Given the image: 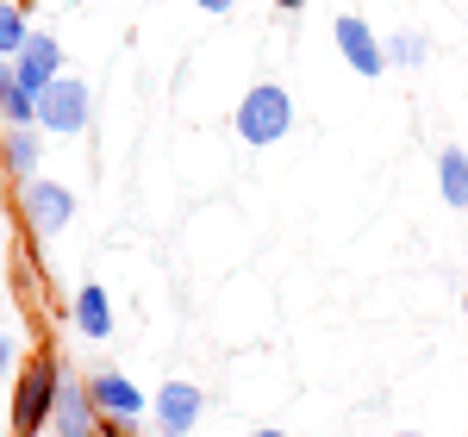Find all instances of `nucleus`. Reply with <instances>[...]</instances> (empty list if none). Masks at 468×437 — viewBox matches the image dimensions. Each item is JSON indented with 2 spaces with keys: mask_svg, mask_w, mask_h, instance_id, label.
Segmentation results:
<instances>
[{
  "mask_svg": "<svg viewBox=\"0 0 468 437\" xmlns=\"http://www.w3.org/2000/svg\"><path fill=\"white\" fill-rule=\"evenodd\" d=\"M57 394H63V363L50 350H37L32 363L19 368L13 381V437H37L57 412Z\"/></svg>",
  "mask_w": 468,
  "mask_h": 437,
  "instance_id": "f257e3e1",
  "label": "nucleus"
},
{
  "mask_svg": "<svg viewBox=\"0 0 468 437\" xmlns=\"http://www.w3.org/2000/svg\"><path fill=\"white\" fill-rule=\"evenodd\" d=\"M288 132H293V94L282 81H256L238 101V138L262 150V144H282Z\"/></svg>",
  "mask_w": 468,
  "mask_h": 437,
  "instance_id": "f03ea898",
  "label": "nucleus"
},
{
  "mask_svg": "<svg viewBox=\"0 0 468 437\" xmlns=\"http://www.w3.org/2000/svg\"><path fill=\"white\" fill-rule=\"evenodd\" d=\"M88 112H94V94H88V81H75V75H57V81L37 94V132L81 138V132H88Z\"/></svg>",
  "mask_w": 468,
  "mask_h": 437,
  "instance_id": "7ed1b4c3",
  "label": "nucleus"
},
{
  "mask_svg": "<svg viewBox=\"0 0 468 437\" xmlns=\"http://www.w3.org/2000/svg\"><path fill=\"white\" fill-rule=\"evenodd\" d=\"M19 218H26L32 238H57L75 218V194L50 176H32V182H19Z\"/></svg>",
  "mask_w": 468,
  "mask_h": 437,
  "instance_id": "20e7f679",
  "label": "nucleus"
},
{
  "mask_svg": "<svg viewBox=\"0 0 468 437\" xmlns=\"http://www.w3.org/2000/svg\"><path fill=\"white\" fill-rule=\"evenodd\" d=\"M150 412H156V437H187L200 425V412H207V394L194 381H163L150 394Z\"/></svg>",
  "mask_w": 468,
  "mask_h": 437,
  "instance_id": "39448f33",
  "label": "nucleus"
},
{
  "mask_svg": "<svg viewBox=\"0 0 468 437\" xmlns=\"http://www.w3.org/2000/svg\"><path fill=\"white\" fill-rule=\"evenodd\" d=\"M88 394L101 406V419H144L150 412V394L132 375H119V368H94V375H88Z\"/></svg>",
  "mask_w": 468,
  "mask_h": 437,
  "instance_id": "423d86ee",
  "label": "nucleus"
},
{
  "mask_svg": "<svg viewBox=\"0 0 468 437\" xmlns=\"http://www.w3.org/2000/svg\"><path fill=\"white\" fill-rule=\"evenodd\" d=\"M50 432L57 437H101V406L88 394L81 375H63V394H57V412H50Z\"/></svg>",
  "mask_w": 468,
  "mask_h": 437,
  "instance_id": "0eeeda50",
  "label": "nucleus"
},
{
  "mask_svg": "<svg viewBox=\"0 0 468 437\" xmlns=\"http://www.w3.org/2000/svg\"><path fill=\"white\" fill-rule=\"evenodd\" d=\"M331 37H337L344 63H350L356 75H381V69H388V44H381V37L368 32V26H362L356 13H337V19H331Z\"/></svg>",
  "mask_w": 468,
  "mask_h": 437,
  "instance_id": "6e6552de",
  "label": "nucleus"
},
{
  "mask_svg": "<svg viewBox=\"0 0 468 437\" xmlns=\"http://www.w3.org/2000/svg\"><path fill=\"white\" fill-rule=\"evenodd\" d=\"M13 75H19V88L44 94V88L63 75V44H57L50 32H32V37H26V50L13 57Z\"/></svg>",
  "mask_w": 468,
  "mask_h": 437,
  "instance_id": "1a4fd4ad",
  "label": "nucleus"
},
{
  "mask_svg": "<svg viewBox=\"0 0 468 437\" xmlns=\"http://www.w3.org/2000/svg\"><path fill=\"white\" fill-rule=\"evenodd\" d=\"M37 163H44V132L37 125H0V176L32 182Z\"/></svg>",
  "mask_w": 468,
  "mask_h": 437,
  "instance_id": "9d476101",
  "label": "nucleus"
},
{
  "mask_svg": "<svg viewBox=\"0 0 468 437\" xmlns=\"http://www.w3.org/2000/svg\"><path fill=\"white\" fill-rule=\"evenodd\" d=\"M69 319H75V331L81 337H112V300H107V288H75V300H69Z\"/></svg>",
  "mask_w": 468,
  "mask_h": 437,
  "instance_id": "9b49d317",
  "label": "nucleus"
},
{
  "mask_svg": "<svg viewBox=\"0 0 468 437\" xmlns=\"http://www.w3.org/2000/svg\"><path fill=\"white\" fill-rule=\"evenodd\" d=\"M437 194H443V207H468V150L463 144H443L437 150Z\"/></svg>",
  "mask_w": 468,
  "mask_h": 437,
  "instance_id": "f8f14e48",
  "label": "nucleus"
},
{
  "mask_svg": "<svg viewBox=\"0 0 468 437\" xmlns=\"http://www.w3.org/2000/svg\"><path fill=\"white\" fill-rule=\"evenodd\" d=\"M381 44H388V69H419V63L431 57V37L412 32V26H406V32H394V37H381Z\"/></svg>",
  "mask_w": 468,
  "mask_h": 437,
  "instance_id": "ddd939ff",
  "label": "nucleus"
},
{
  "mask_svg": "<svg viewBox=\"0 0 468 437\" xmlns=\"http://www.w3.org/2000/svg\"><path fill=\"white\" fill-rule=\"evenodd\" d=\"M0 125H37V94L19 88V75L0 88Z\"/></svg>",
  "mask_w": 468,
  "mask_h": 437,
  "instance_id": "4468645a",
  "label": "nucleus"
},
{
  "mask_svg": "<svg viewBox=\"0 0 468 437\" xmlns=\"http://www.w3.org/2000/svg\"><path fill=\"white\" fill-rule=\"evenodd\" d=\"M26 37H32L26 6H6V0H0V63H13V57L26 50Z\"/></svg>",
  "mask_w": 468,
  "mask_h": 437,
  "instance_id": "2eb2a0df",
  "label": "nucleus"
},
{
  "mask_svg": "<svg viewBox=\"0 0 468 437\" xmlns=\"http://www.w3.org/2000/svg\"><path fill=\"white\" fill-rule=\"evenodd\" d=\"M0 375H13V337L0 331Z\"/></svg>",
  "mask_w": 468,
  "mask_h": 437,
  "instance_id": "dca6fc26",
  "label": "nucleus"
},
{
  "mask_svg": "<svg viewBox=\"0 0 468 437\" xmlns=\"http://www.w3.org/2000/svg\"><path fill=\"white\" fill-rule=\"evenodd\" d=\"M194 6H200V13H231L238 0H194Z\"/></svg>",
  "mask_w": 468,
  "mask_h": 437,
  "instance_id": "f3484780",
  "label": "nucleus"
},
{
  "mask_svg": "<svg viewBox=\"0 0 468 437\" xmlns=\"http://www.w3.org/2000/svg\"><path fill=\"white\" fill-rule=\"evenodd\" d=\"M250 437H288V432H275V425H256V432Z\"/></svg>",
  "mask_w": 468,
  "mask_h": 437,
  "instance_id": "a211bd4d",
  "label": "nucleus"
},
{
  "mask_svg": "<svg viewBox=\"0 0 468 437\" xmlns=\"http://www.w3.org/2000/svg\"><path fill=\"white\" fill-rule=\"evenodd\" d=\"M275 6H282V13H300V6H306V0H275Z\"/></svg>",
  "mask_w": 468,
  "mask_h": 437,
  "instance_id": "6ab92c4d",
  "label": "nucleus"
},
{
  "mask_svg": "<svg viewBox=\"0 0 468 437\" xmlns=\"http://www.w3.org/2000/svg\"><path fill=\"white\" fill-rule=\"evenodd\" d=\"M6 81H13V63H0V88H6Z\"/></svg>",
  "mask_w": 468,
  "mask_h": 437,
  "instance_id": "aec40b11",
  "label": "nucleus"
},
{
  "mask_svg": "<svg viewBox=\"0 0 468 437\" xmlns=\"http://www.w3.org/2000/svg\"><path fill=\"white\" fill-rule=\"evenodd\" d=\"M0 250H6V218H0Z\"/></svg>",
  "mask_w": 468,
  "mask_h": 437,
  "instance_id": "412c9836",
  "label": "nucleus"
},
{
  "mask_svg": "<svg viewBox=\"0 0 468 437\" xmlns=\"http://www.w3.org/2000/svg\"><path fill=\"white\" fill-rule=\"evenodd\" d=\"M394 437H425V432H394Z\"/></svg>",
  "mask_w": 468,
  "mask_h": 437,
  "instance_id": "4be33fe9",
  "label": "nucleus"
},
{
  "mask_svg": "<svg viewBox=\"0 0 468 437\" xmlns=\"http://www.w3.org/2000/svg\"><path fill=\"white\" fill-rule=\"evenodd\" d=\"M0 300H6V293H0Z\"/></svg>",
  "mask_w": 468,
  "mask_h": 437,
  "instance_id": "5701e85b",
  "label": "nucleus"
},
{
  "mask_svg": "<svg viewBox=\"0 0 468 437\" xmlns=\"http://www.w3.org/2000/svg\"><path fill=\"white\" fill-rule=\"evenodd\" d=\"M463 306H468V300H463Z\"/></svg>",
  "mask_w": 468,
  "mask_h": 437,
  "instance_id": "b1692460",
  "label": "nucleus"
}]
</instances>
